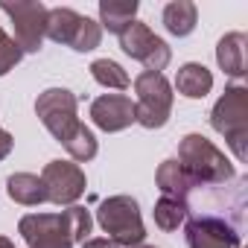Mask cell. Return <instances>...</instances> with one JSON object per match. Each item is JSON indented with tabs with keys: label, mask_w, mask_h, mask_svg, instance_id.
Wrapping results in <instances>:
<instances>
[{
	"label": "cell",
	"mask_w": 248,
	"mask_h": 248,
	"mask_svg": "<svg viewBox=\"0 0 248 248\" xmlns=\"http://www.w3.org/2000/svg\"><path fill=\"white\" fill-rule=\"evenodd\" d=\"M187 172L190 178L199 184V187H216V184H228L233 181L236 170L233 164L228 161V155L213 143L207 140L204 135H184L181 143H178V158H175Z\"/></svg>",
	"instance_id": "6da1fadb"
},
{
	"label": "cell",
	"mask_w": 248,
	"mask_h": 248,
	"mask_svg": "<svg viewBox=\"0 0 248 248\" xmlns=\"http://www.w3.org/2000/svg\"><path fill=\"white\" fill-rule=\"evenodd\" d=\"M210 126L225 138L233 158L239 164L248 161V88L233 82L225 88V93L216 99L210 111Z\"/></svg>",
	"instance_id": "7a4b0ae2"
},
{
	"label": "cell",
	"mask_w": 248,
	"mask_h": 248,
	"mask_svg": "<svg viewBox=\"0 0 248 248\" xmlns=\"http://www.w3.org/2000/svg\"><path fill=\"white\" fill-rule=\"evenodd\" d=\"M96 225L102 228V233H108V239L117 248H135V245H143V239H146L140 204L132 196L102 199L96 207Z\"/></svg>",
	"instance_id": "3957f363"
},
{
	"label": "cell",
	"mask_w": 248,
	"mask_h": 248,
	"mask_svg": "<svg viewBox=\"0 0 248 248\" xmlns=\"http://www.w3.org/2000/svg\"><path fill=\"white\" fill-rule=\"evenodd\" d=\"M135 123L149 132L155 129H164L170 123V114H172V102H175V93H172V85L164 73H152V70H143L135 76Z\"/></svg>",
	"instance_id": "277c9868"
},
{
	"label": "cell",
	"mask_w": 248,
	"mask_h": 248,
	"mask_svg": "<svg viewBox=\"0 0 248 248\" xmlns=\"http://www.w3.org/2000/svg\"><path fill=\"white\" fill-rule=\"evenodd\" d=\"M0 12H6L12 21V41L21 53H38L44 44L47 27V6L41 0H0Z\"/></svg>",
	"instance_id": "5b68a950"
},
{
	"label": "cell",
	"mask_w": 248,
	"mask_h": 248,
	"mask_svg": "<svg viewBox=\"0 0 248 248\" xmlns=\"http://www.w3.org/2000/svg\"><path fill=\"white\" fill-rule=\"evenodd\" d=\"M35 114L44 123V129L59 143H64L70 138V132L82 123L79 120V99L67 88H47V91H41L38 99H35Z\"/></svg>",
	"instance_id": "8992f818"
},
{
	"label": "cell",
	"mask_w": 248,
	"mask_h": 248,
	"mask_svg": "<svg viewBox=\"0 0 248 248\" xmlns=\"http://www.w3.org/2000/svg\"><path fill=\"white\" fill-rule=\"evenodd\" d=\"M120 50L126 53V56H132L135 62H140L152 73H161L172 62L170 44L161 35H155L149 30V24H143V21H132L126 27V32L120 35Z\"/></svg>",
	"instance_id": "52a82bcc"
},
{
	"label": "cell",
	"mask_w": 248,
	"mask_h": 248,
	"mask_svg": "<svg viewBox=\"0 0 248 248\" xmlns=\"http://www.w3.org/2000/svg\"><path fill=\"white\" fill-rule=\"evenodd\" d=\"M41 184H44V193H47L50 204L70 207L85 196L88 178H85V170L73 161H50L41 170Z\"/></svg>",
	"instance_id": "ba28073f"
},
{
	"label": "cell",
	"mask_w": 248,
	"mask_h": 248,
	"mask_svg": "<svg viewBox=\"0 0 248 248\" xmlns=\"http://www.w3.org/2000/svg\"><path fill=\"white\" fill-rule=\"evenodd\" d=\"M18 233L27 248H73L62 213H27L18 222Z\"/></svg>",
	"instance_id": "9c48e42d"
},
{
	"label": "cell",
	"mask_w": 248,
	"mask_h": 248,
	"mask_svg": "<svg viewBox=\"0 0 248 248\" xmlns=\"http://www.w3.org/2000/svg\"><path fill=\"white\" fill-rule=\"evenodd\" d=\"M187 248H239V233L231 222L213 213H199L184 228Z\"/></svg>",
	"instance_id": "30bf717a"
},
{
	"label": "cell",
	"mask_w": 248,
	"mask_h": 248,
	"mask_svg": "<svg viewBox=\"0 0 248 248\" xmlns=\"http://www.w3.org/2000/svg\"><path fill=\"white\" fill-rule=\"evenodd\" d=\"M91 123L105 132V135H117L126 132L135 123V102L126 93H102L91 102Z\"/></svg>",
	"instance_id": "8fae6325"
},
{
	"label": "cell",
	"mask_w": 248,
	"mask_h": 248,
	"mask_svg": "<svg viewBox=\"0 0 248 248\" xmlns=\"http://www.w3.org/2000/svg\"><path fill=\"white\" fill-rule=\"evenodd\" d=\"M155 184H158V190H161V196H170V199H184L187 202V196L199 187L193 178H190V172L175 161V158H167L161 167H158V172H155Z\"/></svg>",
	"instance_id": "7c38bea8"
},
{
	"label": "cell",
	"mask_w": 248,
	"mask_h": 248,
	"mask_svg": "<svg viewBox=\"0 0 248 248\" xmlns=\"http://www.w3.org/2000/svg\"><path fill=\"white\" fill-rule=\"evenodd\" d=\"M245 32H228L219 38L216 44V64L231 76V79H242L248 70H245Z\"/></svg>",
	"instance_id": "4fadbf2b"
},
{
	"label": "cell",
	"mask_w": 248,
	"mask_h": 248,
	"mask_svg": "<svg viewBox=\"0 0 248 248\" xmlns=\"http://www.w3.org/2000/svg\"><path fill=\"white\" fill-rule=\"evenodd\" d=\"M172 91H178L187 99H204L213 91V73L199 62H187V64L178 67Z\"/></svg>",
	"instance_id": "5bb4252c"
},
{
	"label": "cell",
	"mask_w": 248,
	"mask_h": 248,
	"mask_svg": "<svg viewBox=\"0 0 248 248\" xmlns=\"http://www.w3.org/2000/svg\"><path fill=\"white\" fill-rule=\"evenodd\" d=\"M138 6H140L138 0H99V21L96 24L120 38L132 21H138L135 18Z\"/></svg>",
	"instance_id": "9a60e30c"
},
{
	"label": "cell",
	"mask_w": 248,
	"mask_h": 248,
	"mask_svg": "<svg viewBox=\"0 0 248 248\" xmlns=\"http://www.w3.org/2000/svg\"><path fill=\"white\" fill-rule=\"evenodd\" d=\"M161 21H164V30H167L170 35L187 38V35L196 30V24H199V9H196L193 0H172V3L164 6Z\"/></svg>",
	"instance_id": "2e32d148"
},
{
	"label": "cell",
	"mask_w": 248,
	"mask_h": 248,
	"mask_svg": "<svg viewBox=\"0 0 248 248\" xmlns=\"http://www.w3.org/2000/svg\"><path fill=\"white\" fill-rule=\"evenodd\" d=\"M6 193L15 204H24V207H38L47 202V193H44V184H41V175H32V172H15L6 178Z\"/></svg>",
	"instance_id": "e0dca14e"
},
{
	"label": "cell",
	"mask_w": 248,
	"mask_h": 248,
	"mask_svg": "<svg viewBox=\"0 0 248 248\" xmlns=\"http://www.w3.org/2000/svg\"><path fill=\"white\" fill-rule=\"evenodd\" d=\"M79 12L67 9V6H56L47 9V27H44V38L56 41V44H70L76 27H79Z\"/></svg>",
	"instance_id": "ac0fdd59"
},
{
	"label": "cell",
	"mask_w": 248,
	"mask_h": 248,
	"mask_svg": "<svg viewBox=\"0 0 248 248\" xmlns=\"http://www.w3.org/2000/svg\"><path fill=\"white\" fill-rule=\"evenodd\" d=\"M187 216H190V204L184 199H170V196H161L155 202V210H152V219L164 233L178 231L187 222Z\"/></svg>",
	"instance_id": "d6986e66"
},
{
	"label": "cell",
	"mask_w": 248,
	"mask_h": 248,
	"mask_svg": "<svg viewBox=\"0 0 248 248\" xmlns=\"http://www.w3.org/2000/svg\"><path fill=\"white\" fill-rule=\"evenodd\" d=\"M62 146L67 149V155H70V161H73V164H88V161H93V158H96V152H99L96 135L85 126V123H79V126L70 132V138H67Z\"/></svg>",
	"instance_id": "ffe728a7"
},
{
	"label": "cell",
	"mask_w": 248,
	"mask_h": 248,
	"mask_svg": "<svg viewBox=\"0 0 248 248\" xmlns=\"http://www.w3.org/2000/svg\"><path fill=\"white\" fill-rule=\"evenodd\" d=\"M91 76H93L96 85H102L108 91H126L132 85L129 73L123 70V64H117L114 59H96V62H91Z\"/></svg>",
	"instance_id": "44dd1931"
},
{
	"label": "cell",
	"mask_w": 248,
	"mask_h": 248,
	"mask_svg": "<svg viewBox=\"0 0 248 248\" xmlns=\"http://www.w3.org/2000/svg\"><path fill=\"white\" fill-rule=\"evenodd\" d=\"M99 41H102V27L93 18L82 15L79 18V27H76V32H73V38H70L67 47L76 50V53H91V50L99 47Z\"/></svg>",
	"instance_id": "7402d4cb"
},
{
	"label": "cell",
	"mask_w": 248,
	"mask_h": 248,
	"mask_svg": "<svg viewBox=\"0 0 248 248\" xmlns=\"http://www.w3.org/2000/svg\"><path fill=\"white\" fill-rule=\"evenodd\" d=\"M64 216V225H67V233L73 242H85L91 236V228H93V219H91V210L82 207V204H70L62 210Z\"/></svg>",
	"instance_id": "603a6c76"
},
{
	"label": "cell",
	"mask_w": 248,
	"mask_h": 248,
	"mask_svg": "<svg viewBox=\"0 0 248 248\" xmlns=\"http://www.w3.org/2000/svg\"><path fill=\"white\" fill-rule=\"evenodd\" d=\"M21 59H24L21 47L12 41V35L3 32V27H0V76H6L9 70H15L21 64Z\"/></svg>",
	"instance_id": "cb8c5ba5"
},
{
	"label": "cell",
	"mask_w": 248,
	"mask_h": 248,
	"mask_svg": "<svg viewBox=\"0 0 248 248\" xmlns=\"http://www.w3.org/2000/svg\"><path fill=\"white\" fill-rule=\"evenodd\" d=\"M12 149H15V138H12L6 129H0V161L9 158V155H12Z\"/></svg>",
	"instance_id": "d4e9b609"
},
{
	"label": "cell",
	"mask_w": 248,
	"mask_h": 248,
	"mask_svg": "<svg viewBox=\"0 0 248 248\" xmlns=\"http://www.w3.org/2000/svg\"><path fill=\"white\" fill-rule=\"evenodd\" d=\"M82 248H117L108 236H88L85 242H82Z\"/></svg>",
	"instance_id": "484cf974"
},
{
	"label": "cell",
	"mask_w": 248,
	"mask_h": 248,
	"mask_svg": "<svg viewBox=\"0 0 248 248\" xmlns=\"http://www.w3.org/2000/svg\"><path fill=\"white\" fill-rule=\"evenodd\" d=\"M0 248H15V242L9 236H0Z\"/></svg>",
	"instance_id": "4316f807"
},
{
	"label": "cell",
	"mask_w": 248,
	"mask_h": 248,
	"mask_svg": "<svg viewBox=\"0 0 248 248\" xmlns=\"http://www.w3.org/2000/svg\"><path fill=\"white\" fill-rule=\"evenodd\" d=\"M135 248H155V245H146V242H143V245H135Z\"/></svg>",
	"instance_id": "83f0119b"
}]
</instances>
